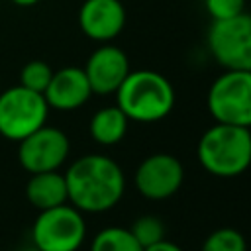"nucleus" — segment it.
<instances>
[{"label":"nucleus","mask_w":251,"mask_h":251,"mask_svg":"<svg viewBox=\"0 0 251 251\" xmlns=\"http://www.w3.org/2000/svg\"><path fill=\"white\" fill-rule=\"evenodd\" d=\"M90 251H143V247L135 241L129 229L120 226H110L94 235L90 243Z\"/></svg>","instance_id":"15"},{"label":"nucleus","mask_w":251,"mask_h":251,"mask_svg":"<svg viewBox=\"0 0 251 251\" xmlns=\"http://www.w3.org/2000/svg\"><path fill=\"white\" fill-rule=\"evenodd\" d=\"M204 8L212 22L229 20L245 12V0H204Z\"/></svg>","instance_id":"19"},{"label":"nucleus","mask_w":251,"mask_h":251,"mask_svg":"<svg viewBox=\"0 0 251 251\" xmlns=\"http://www.w3.org/2000/svg\"><path fill=\"white\" fill-rule=\"evenodd\" d=\"M200 251H247V243L237 229L218 227L204 239Z\"/></svg>","instance_id":"16"},{"label":"nucleus","mask_w":251,"mask_h":251,"mask_svg":"<svg viewBox=\"0 0 251 251\" xmlns=\"http://www.w3.org/2000/svg\"><path fill=\"white\" fill-rule=\"evenodd\" d=\"M0 92H2V90H0Z\"/></svg>","instance_id":"22"},{"label":"nucleus","mask_w":251,"mask_h":251,"mask_svg":"<svg viewBox=\"0 0 251 251\" xmlns=\"http://www.w3.org/2000/svg\"><path fill=\"white\" fill-rule=\"evenodd\" d=\"M14 4H18V6H33V4H37L39 0H12Z\"/></svg>","instance_id":"21"},{"label":"nucleus","mask_w":251,"mask_h":251,"mask_svg":"<svg viewBox=\"0 0 251 251\" xmlns=\"http://www.w3.org/2000/svg\"><path fill=\"white\" fill-rule=\"evenodd\" d=\"M175 86L171 80L151 69L129 71L116 90V106L129 122L155 124L165 120L175 108Z\"/></svg>","instance_id":"2"},{"label":"nucleus","mask_w":251,"mask_h":251,"mask_svg":"<svg viewBox=\"0 0 251 251\" xmlns=\"http://www.w3.org/2000/svg\"><path fill=\"white\" fill-rule=\"evenodd\" d=\"M129 59L126 51L112 43H102L94 49L84 65V75L88 78L92 94L108 96L116 94L124 78L129 75Z\"/></svg>","instance_id":"10"},{"label":"nucleus","mask_w":251,"mask_h":251,"mask_svg":"<svg viewBox=\"0 0 251 251\" xmlns=\"http://www.w3.org/2000/svg\"><path fill=\"white\" fill-rule=\"evenodd\" d=\"M49 106L45 96L24 88L22 84L0 92V135L22 141L41 126H45Z\"/></svg>","instance_id":"6"},{"label":"nucleus","mask_w":251,"mask_h":251,"mask_svg":"<svg viewBox=\"0 0 251 251\" xmlns=\"http://www.w3.org/2000/svg\"><path fill=\"white\" fill-rule=\"evenodd\" d=\"M208 49L226 71H251V16L243 12L229 20L212 22Z\"/></svg>","instance_id":"7"},{"label":"nucleus","mask_w":251,"mask_h":251,"mask_svg":"<svg viewBox=\"0 0 251 251\" xmlns=\"http://www.w3.org/2000/svg\"><path fill=\"white\" fill-rule=\"evenodd\" d=\"M129 120L118 106H104L90 118L88 131L98 145H116L127 133Z\"/></svg>","instance_id":"14"},{"label":"nucleus","mask_w":251,"mask_h":251,"mask_svg":"<svg viewBox=\"0 0 251 251\" xmlns=\"http://www.w3.org/2000/svg\"><path fill=\"white\" fill-rule=\"evenodd\" d=\"M45 102L49 108L71 112L88 102L92 96L88 78L84 75V69L80 67H63L59 71H53V76L43 92Z\"/></svg>","instance_id":"12"},{"label":"nucleus","mask_w":251,"mask_h":251,"mask_svg":"<svg viewBox=\"0 0 251 251\" xmlns=\"http://www.w3.org/2000/svg\"><path fill=\"white\" fill-rule=\"evenodd\" d=\"M25 198L39 212L67 204L69 194H67L65 175H61L59 171L33 173L25 184Z\"/></svg>","instance_id":"13"},{"label":"nucleus","mask_w":251,"mask_h":251,"mask_svg":"<svg viewBox=\"0 0 251 251\" xmlns=\"http://www.w3.org/2000/svg\"><path fill=\"white\" fill-rule=\"evenodd\" d=\"M51 76H53V69L45 61L35 59V61H29V63H25L22 67V71H20V84L24 88H27V90L43 94L47 84H49V80H51Z\"/></svg>","instance_id":"18"},{"label":"nucleus","mask_w":251,"mask_h":251,"mask_svg":"<svg viewBox=\"0 0 251 251\" xmlns=\"http://www.w3.org/2000/svg\"><path fill=\"white\" fill-rule=\"evenodd\" d=\"M196 157L202 169L212 176H239L251 167V129L214 124L198 139Z\"/></svg>","instance_id":"3"},{"label":"nucleus","mask_w":251,"mask_h":251,"mask_svg":"<svg viewBox=\"0 0 251 251\" xmlns=\"http://www.w3.org/2000/svg\"><path fill=\"white\" fill-rule=\"evenodd\" d=\"M18 143V161L29 175L59 171L71 151V141L67 133L47 124Z\"/></svg>","instance_id":"8"},{"label":"nucleus","mask_w":251,"mask_h":251,"mask_svg":"<svg viewBox=\"0 0 251 251\" xmlns=\"http://www.w3.org/2000/svg\"><path fill=\"white\" fill-rule=\"evenodd\" d=\"M206 106L216 124L251 129V71H224L212 82Z\"/></svg>","instance_id":"5"},{"label":"nucleus","mask_w":251,"mask_h":251,"mask_svg":"<svg viewBox=\"0 0 251 251\" xmlns=\"http://www.w3.org/2000/svg\"><path fill=\"white\" fill-rule=\"evenodd\" d=\"M135 241L145 249L161 239H165V224L157 216H139L129 227Z\"/></svg>","instance_id":"17"},{"label":"nucleus","mask_w":251,"mask_h":251,"mask_svg":"<svg viewBox=\"0 0 251 251\" xmlns=\"http://www.w3.org/2000/svg\"><path fill=\"white\" fill-rule=\"evenodd\" d=\"M184 180L182 163L171 153H153L145 157L133 175L137 192L147 200H167L178 192Z\"/></svg>","instance_id":"9"},{"label":"nucleus","mask_w":251,"mask_h":251,"mask_svg":"<svg viewBox=\"0 0 251 251\" xmlns=\"http://www.w3.org/2000/svg\"><path fill=\"white\" fill-rule=\"evenodd\" d=\"M86 239V222L73 204L41 210L31 226L35 251H78Z\"/></svg>","instance_id":"4"},{"label":"nucleus","mask_w":251,"mask_h":251,"mask_svg":"<svg viewBox=\"0 0 251 251\" xmlns=\"http://www.w3.org/2000/svg\"><path fill=\"white\" fill-rule=\"evenodd\" d=\"M78 25L92 41L108 43L126 27V8L120 0H84L78 10Z\"/></svg>","instance_id":"11"},{"label":"nucleus","mask_w":251,"mask_h":251,"mask_svg":"<svg viewBox=\"0 0 251 251\" xmlns=\"http://www.w3.org/2000/svg\"><path fill=\"white\" fill-rule=\"evenodd\" d=\"M69 202L82 214H102L112 210L126 192V176L122 167L108 155L90 153L65 173Z\"/></svg>","instance_id":"1"},{"label":"nucleus","mask_w":251,"mask_h":251,"mask_svg":"<svg viewBox=\"0 0 251 251\" xmlns=\"http://www.w3.org/2000/svg\"><path fill=\"white\" fill-rule=\"evenodd\" d=\"M143 251H182V249H180L176 243L169 241V239H161V241H157V243L145 247Z\"/></svg>","instance_id":"20"}]
</instances>
